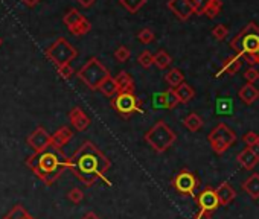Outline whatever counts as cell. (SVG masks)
I'll use <instances>...</instances> for the list:
<instances>
[{
  "label": "cell",
  "instance_id": "1",
  "mask_svg": "<svg viewBox=\"0 0 259 219\" xmlns=\"http://www.w3.org/2000/svg\"><path fill=\"white\" fill-rule=\"evenodd\" d=\"M110 168L111 163L106 154L89 140L84 142L69 158V169L87 187L95 186L99 180L109 182L106 180V174L110 171Z\"/></svg>",
  "mask_w": 259,
  "mask_h": 219
},
{
  "label": "cell",
  "instance_id": "2",
  "mask_svg": "<svg viewBox=\"0 0 259 219\" xmlns=\"http://www.w3.org/2000/svg\"><path fill=\"white\" fill-rule=\"evenodd\" d=\"M26 164L46 186H52L64 174V171L69 169V158L61 148L50 145L44 151L28 157Z\"/></svg>",
  "mask_w": 259,
  "mask_h": 219
},
{
  "label": "cell",
  "instance_id": "3",
  "mask_svg": "<svg viewBox=\"0 0 259 219\" xmlns=\"http://www.w3.org/2000/svg\"><path fill=\"white\" fill-rule=\"evenodd\" d=\"M144 140L155 152H166L176 143L177 134L166 125L165 120H159L145 133Z\"/></svg>",
  "mask_w": 259,
  "mask_h": 219
},
{
  "label": "cell",
  "instance_id": "4",
  "mask_svg": "<svg viewBox=\"0 0 259 219\" xmlns=\"http://www.w3.org/2000/svg\"><path fill=\"white\" fill-rule=\"evenodd\" d=\"M230 47L239 57H244L247 53H258L259 52V26L250 22L243 31L233 36L230 41Z\"/></svg>",
  "mask_w": 259,
  "mask_h": 219
},
{
  "label": "cell",
  "instance_id": "5",
  "mask_svg": "<svg viewBox=\"0 0 259 219\" xmlns=\"http://www.w3.org/2000/svg\"><path fill=\"white\" fill-rule=\"evenodd\" d=\"M76 76L90 90H99L101 84L110 76V73L106 66L93 57L78 70Z\"/></svg>",
  "mask_w": 259,
  "mask_h": 219
},
{
  "label": "cell",
  "instance_id": "6",
  "mask_svg": "<svg viewBox=\"0 0 259 219\" xmlns=\"http://www.w3.org/2000/svg\"><path fill=\"white\" fill-rule=\"evenodd\" d=\"M207 140H209L214 152L221 155L224 152H227L236 143V134L226 123H218L209 133V136H207Z\"/></svg>",
  "mask_w": 259,
  "mask_h": 219
},
{
  "label": "cell",
  "instance_id": "7",
  "mask_svg": "<svg viewBox=\"0 0 259 219\" xmlns=\"http://www.w3.org/2000/svg\"><path fill=\"white\" fill-rule=\"evenodd\" d=\"M76 55H78L76 49L71 43H69L66 38H58L55 43H52L46 49L47 60L54 63L57 67L71 64V61H74L76 58Z\"/></svg>",
  "mask_w": 259,
  "mask_h": 219
},
{
  "label": "cell",
  "instance_id": "8",
  "mask_svg": "<svg viewBox=\"0 0 259 219\" xmlns=\"http://www.w3.org/2000/svg\"><path fill=\"white\" fill-rule=\"evenodd\" d=\"M110 104L114 111L125 119H128L134 113H141L144 105L142 99H139L131 91H119L114 98H111Z\"/></svg>",
  "mask_w": 259,
  "mask_h": 219
},
{
  "label": "cell",
  "instance_id": "9",
  "mask_svg": "<svg viewBox=\"0 0 259 219\" xmlns=\"http://www.w3.org/2000/svg\"><path fill=\"white\" fill-rule=\"evenodd\" d=\"M171 184L183 196H194L197 187L200 186V181H198L197 175H194L191 171L182 169L174 178H172Z\"/></svg>",
  "mask_w": 259,
  "mask_h": 219
},
{
  "label": "cell",
  "instance_id": "10",
  "mask_svg": "<svg viewBox=\"0 0 259 219\" xmlns=\"http://www.w3.org/2000/svg\"><path fill=\"white\" fill-rule=\"evenodd\" d=\"M26 143L29 148H32L36 152H41L52 145V134H49L43 126H37L36 130L28 136Z\"/></svg>",
  "mask_w": 259,
  "mask_h": 219
},
{
  "label": "cell",
  "instance_id": "11",
  "mask_svg": "<svg viewBox=\"0 0 259 219\" xmlns=\"http://www.w3.org/2000/svg\"><path fill=\"white\" fill-rule=\"evenodd\" d=\"M195 203L198 204V207L201 210H209V212H215L221 204L217 195V189L214 187H204L197 196H195Z\"/></svg>",
  "mask_w": 259,
  "mask_h": 219
},
{
  "label": "cell",
  "instance_id": "12",
  "mask_svg": "<svg viewBox=\"0 0 259 219\" xmlns=\"http://www.w3.org/2000/svg\"><path fill=\"white\" fill-rule=\"evenodd\" d=\"M168 8L174 12L180 20H187L192 14H195L191 0H169Z\"/></svg>",
  "mask_w": 259,
  "mask_h": 219
},
{
  "label": "cell",
  "instance_id": "13",
  "mask_svg": "<svg viewBox=\"0 0 259 219\" xmlns=\"http://www.w3.org/2000/svg\"><path fill=\"white\" fill-rule=\"evenodd\" d=\"M69 120L76 131H85L90 125V117L85 114L79 107H75L69 113Z\"/></svg>",
  "mask_w": 259,
  "mask_h": 219
},
{
  "label": "cell",
  "instance_id": "14",
  "mask_svg": "<svg viewBox=\"0 0 259 219\" xmlns=\"http://www.w3.org/2000/svg\"><path fill=\"white\" fill-rule=\"evenodd\" d=\"M236 160L244 169L252 171L256 164L259 163V154L253 148H249V146H246V148L236 155Z\"/></svg>",
  "mask_w": 259,
  "mask_h": 219
},
{
  "label": "cell",
  "instance_id": "15",
  "mask_svg": "<svg viewBox=\"0 0 259 219\" xmlns=\"http://www.w3.org/2000/svg\"><path fill=\"white\" fill-rule=\"evenodd\" d=\"M74 139V131L69 126H61L52 134V145L57 146V148H63L69 142Z\"/></svg>",
  "mask_w": 259,
  "mask_h": 219
},
{
  "label": "cell",
  "instance_id": "16",
  "mask_svg": "<svg viewBox=\"0 0 259 219\" xmlns=\"http://www.w3.org/2000/svg\"><path fill=\"white\" fill-rule=\"evenodd\" d=\"M241 66H243V61H241L239 55H232V57H227L222 63V67L220 70V73L217 76H220L221 73H226L229 76H233L235 73H238L241 70Z\"/></svg>",
  "mask_w": 259,
  "mask_h": 219
},
{
  "label": "cell",
  "instance_id": "17",
  "mask_svg": "<svg viewBox=\"0 0 259 219\" xmlns=\"http://www.w3.org/2000/svg\"><path fill=\"white\" fill-rule=\"evenodd\" d=\"M238 98L243 101L246 105H252V104H255L259 99V90L253 84H249L247 82L246 85H243V87L239 88Z\"/></svg>",
  "mask_w": 259,
  "mask_h": 219
},
{
  "label": "cell",
  "instance_id": "18",
  "mask_svg": "<svg viewBox=\"0 0 259 219\" xmlns=\"http://www.w3.org/2000/svg\"><path fill=\"white\" fill-rule=\"evenodd\" d=\"M217 195H218L221 206H229L232 201L236 198V192L229 184V182H221V184L217 187Z\"/></svg>",
  "mask_w": 259,
  "mask_h": 219
},
{
  "label": "cell",
  "instance_id": "19",
  "mask_svg": "<svg viewBox=\"0 0 259 219\" xmlns=\"http://www.w3.org/2000/svg\"><path fill=\"white\" fill-rule=\"evenodd\" d=\"M243 190L252 198V199H259V174H252L243 184H241Z\"/></svg>",
  "mask_w": 259,
  "mask_h": 219
},
{
  "label": "cell",
  "instance_id": "20",
  "mask_svg": "<svg viewBox=\"0 0 259 219\" xmlns=\"http://www.w3.org/2000/svg\"><path fill=\"white\" fill-rule=\"evenodd\" d=\"M159 99H160V105H162L163 108H166V110H172V108H176V107L180 104L179 96H177V93H176V88H168V90H165L163 93L159 96Z\"/></svg>",
  "mask_w": 259,
  "mask_h": 219
},
{
  "label": "cell",
  "instance_id": "21",
  "mask_svg": "<svg viewBox=\"0 0 259 219\" xmlns=\"http://www.w3.org/2000/svg\"><path fill=\"white\" fill-rule=\"evenodd\" d=\"M116 82H117V87H119V91H131L134 93V82H133V78L130 76L128 72H119L117 75L114 76Z\"/></svg>",
  "mask_w": 259,
  "mask_h": 219
},
{
  "label": "cell",
  "instance_id": "22",
  "mask_svg": "<svg viewBox=\"0 0 259 219\" xmlns=\"http://www.w3.org/2000/svg\"><path fill=\"white\" fill-rule=\"evenodd\" d=\"M203 125H204L203 117L200 114H197V113H191L189 116H186L185 120H183V126L186 128V130L191 131V133L200 131L201 128H203Z\"/></svg>",
  "mask_w": 259,
  "mask_h": 219
},
{
  "label": "cell",
  "instance_id": "23",
  "mask_svg": "<svg viewBox=\"0 0 259 219\" xmlns=\"http://www.w3.org/2000/svg\"><path fill=\"white\" fill-rule=\"evenodd\" d=\"M165 82L169 85V88H177L180 84L185 82V75L182 73L180 69H171L165 75Z\"/></svg>",
  "mask_w": 259,
  "mask_h": 219
},
{
  "label": "cell",
  "instance_id": "24",
  "mask_svg": "<svg viewBox=\"0 0 259 219\" xmlns=\"http://www.w3.org/2000/svg\"><path fill=\"white\" fill-rule=\"evenodd\" d=\"M176 93L179 96L180 104H189V102L194 99V96H195V90L191 85H189V84L183 82V84H180L176 88Z\"/></svg>",
  "mask_w": 259,
  "mask_h": 219
},
{
  "label": "cell",
  "instance_id": "25",
  "mask_svg": "<svg viewBox=\"0 0 259 219\" xmlns=\"http://www.w3.org/2000/svg\"><path fill=\"white\" fill-rule=\"evenodd\" d=\"M99 91L107 98H114L117 93H119V87H117V82L113 76H109L106 81H104L99 87Z\"/></svg>",
  "mask_w": 259,
  "mask_h": 219
},
{
  "label": "cell",
  "instance_id": "26",
  "mask_svg": "<svg viewBox=\"0 0 259 219\" xmlns=\"http://www.w3.org/2000/svg\"><path fill=\"white\" fill-rule=\"evenodd\" d=\"M84 18H85V17H84L78 9L72 8V9H69V11L66 12V15L63 17V22H64V25H66L67 29H69V28L75 26L76 23H79L81 20H84Z\"/></svg>",
  "mask_w": 259,
  "mask_h": 219
},
{
  "label": "cell",
  "instance_id": "27",
  "mask_svg": "<svg viewBox=\"0 0 259 219\" xmlns=\"http://www.w3.org/2000/svg\"><path fill=\"white\" fill-rule=\"evenodd\" d=\"M172 63V58L169 57V53L166 50H159L157 53H154V66L160 69V70H165L171 66Z\"/></svg>",
  "mask_w": 259,
  "mask_h": 219
},
{
  "label": "cell",
  "instance_id": "28",
  "mask_svg": "<svg viewBox=\"0 0 259 219\" xmlns=\"http://www.w3.org/2000/svg\"><path fill=\"white\" fill-rule=\"evenodd\" d=\"M90 29H92L90 22L87 20V18H84V20H81V22L76 23L75 26L69 28V32L74 34V35H76V36H81V35H85L87 32H90Z\"/></svg>",
  "mask_w": 259,
  "mask_h": 219
},
{
  "label": "cell",
  "instance_id": "29",
  "mask_svg": "<svg viewBox=\"0 0 259 219\" xmlns=\"http://www.w3.org/2000/svg\"><path fill=\"white\" fill-rule=\"evenodd\" d=\"M3 219H36V218H32L26 210H25V207L23 206H15Z\"/></svg>",
  "mask_w": 259,
  "mask_h": 219
},
{
  "label": "cell",
  "instance_id": "30",
  "mask_svg": "<svg viewBox=\"0 0 259 219\" xmlns=\"http://www.w3.org/2000/svg\"><path fill=\"white\" fill-rule=\"evenodd\" d=\"M119 2H120V5H122L128 12L136 14L137 11H139L147 3V0H119Z\"/></svg>",
  "mask_w": 259,
  "mask_h": 219
},
{
  "label": "cell",
  "instance_id": "31",
  "mask_svg": "<svg viewBox=\"0 0 259 219\" xmlns=\"http://www.w3.org/2000/svg\"><path fill=\"white\" fill-rule=\"evenodd\" d=\"M221 8H222L221 0H211L209 5H207V8H206V11H204V15L209 17V18H215L221 12Z\"/></svg>",
  "mask_w": 259,
  "mask_h": 219
},
{
  "label": "cell",
  "instance_id": "32",
  "mask_svg": "<svg viewBox=\"0 0 259 219\" xmlns=\"http://www.w3.org/2000/svg\"><path fill=\"white\" fill-rule=\"evenodd\" d=\"M131 58V50L127 46H120L114 52V60L117 63H127Z\"/></svg>",
  "mask_w": 259,
  "mask_h": 219
},
{
  "label": "cell",
  "instance_id": "33",
  "mask_svg": "<svg viewBox=\"0 0 259 219\" xmlns=\"http://www.w3.org/2000/svg\"><path fill=\"white\" fill-rule=\"evenodd\" d=\"M137 61H139V64L144 67V69H149L151 66H154V55L149 52V50H144L139 58H137Z\"/></svg>",
  "mask_w": 259,
  "mask_h": 219
},
{
  "label": "cell",
  "instance_id": "34",
  "mask_svg": "<svg viewBox=\"0 0 259 219\" xmlns=\"http://www.w3.org/2000/svg\"><path fill=\"white\" fill-rule=\"evenodd\" d=\"M137 40H139L142 44H149V43H152L155 40V35H154V32L151 29L145 28V29H142L139 34H137Z\"/></svg>",
  "mask_w": 259,
  "mask_h": 219
},
{
  "label": "cell",
  "instance_id": "35",
  "mask_svg": "<svg viewBox=\"0 0 259 219\" xmlns=\"http://www.w3.org/2000/svg\"><path fill=\"white\" fill-rule=\"evenodd\" d=\"M67 199L71 201V203H74V204H79L81 201L84 199V192H82L79 187H74V189L69 190Z\"/></svg>",
  "mask_w": 259,
  "mask_h": 219
},
{
  "label": "cell",
  "instance_id": "36",
  "mask_svg": "<svg viewBox=\"0 0 259 219\" xmlns=\"http://www.w3.org/2000/svg\"><path fill=\"white\" fill-rule=\"evenodd\" d=\"M212 35L215 36V40L221 41V40H224L229 35V29H227V26H224V25H217L212 29Z\"/></svg>",
  "mask_w": 259,
  "mask_h": 219
},
{
  "label": "cell",
  "instance_id": "37",
  "mask_svg": "<svg viewBox=\"0 0 259 219\" xmlns=\"http://www.w3.org/2000/svg\"><path fill=\"white\" fill-rule=\"evenodd\" d=\"M192 2V6H194V11L197 15H204V11L207 8V5H209L211 0H191Z\"/></svg>",
  "mask_w": 259,
  "mask_h": 219
},
{
  "label": "cell",
  "instance_id": "38",
  "mask_svg": "<svg viewBox=\"0 0 259 219\" xmlns=\"http://www.w3.org/2000/svg\"><path fill=\"white\" fill-rule=\"evenodd\" d=\"M244 79L249 82V84H255L258 79H259V70L256 67H249L246 72H244Z\"/></svg>",
  "mask_w": 259,
  "mask_h": 219
},
{
  "label": "cell",
  "instance_id": "39",
  "mask_svg": "<svg viewBox=\"0 0 259 219\" xmlns=\"http://www.w3.org/2000/svg\"><path fill=\"white\" fill-rule=\"evenodd\" d=\"M57 70H58V75H60L63 79H71V78H72V75L75 73L71 64L60 66V67H57Z\"/></svg>",
  "mask_w": 259,
  "mask_h": 219
},
{
  "label": "cell",
  "instance_id": "40",
  "mask_svg": "<svg viewBox=\"0 0 259 219\" xmlns=\"http://www.w3.org/2000/svg\"><path fill=\"white\" fill-rule=\"evenodd\" d=\"M243 142L249 146V148H253V146H256V143H258V134L253 131H249L243 136Z\"/></svg>",
  "mask_w": 259,
  "mask_h": 219
},
{
  "label": "cell",
  "instance_id": "41",
  "mask_svg": "<svg viewBox=\"0 0 259 219\" xmlns=\"http://www.w3.org/2000/svg\"><path fill=\"white\" fill-rule=\"evenodd\" d=\"M241 58H244V61H246L250 67H255L256 64H259L258 53H247V55H244V57H241Z\"/></svg>",
  "mask_w": 259,
  "mask_h": 219
},
{
  "label": "cell",
  "instance_id": "42",
  "mask_svg": "<svg viewBox=\"0 0 259 219\" xmlns=\"http://www.w3.org/2000/svg\"><path fill=\"white\" fill-rule=\"evenodd\" d=\"M212 213L214 212H209V210H198L194 216V219H212Z\"/></svg>",
  "mask_w": 259,
  "mask_h": 219
},
{
  "label": "cell",
  "instance_id": "43",
  "mask_svg": "<svg viewBox=\"0 0 259 219\" xmlns=\"http://www.w3.org/2000/svg\"><path fill=\"white\" fill-rule=\"evenodd\" d=\"M78 3H79L82 8H90V6L95 3V0H78Z\"/></svg>",
  "mask_w": 259,
  "mask_h": 219
},
{
  "label": "cell",
  "instance_id": "44",
  "mask_svg": "<svg viewBox=\"0 0 259 219\" xmlns=\"http://www.w3.org/2000/svg\"><path fill=\"white\" fill-rule=\"evenodd\" d=\"M81 219H99V216L95 212H87Z\"/></svg>",
  "mask_w": 259,
  "mask_h": 219
},
{
  "label": "cell",
  "instance_id": "45",
  "mask_svg": "<svg viewBox=\"0 0 259 219\" xmlns=\"http://www.w3.org/2000/svg\"><path fill=\"white\" fill-rule=\"evenodd\" d=\"M22 2L26 5V6H29V8H32V6H36L38 2H40V0H22Z\"/></svg>",
  "mask_w": 259,
  "mask_h": 219
},
{
  "label": "cell",
  "instance_id": "46",
  "mask_svg": "<svg viewBox=\"0 0 259 219\" xmlns=\"http://www.w3.org/2000/svg\"><path fill=\"white\" fill-rule=\"evenodd\" d=\"M2 43H3V40H2V36H0V46H2Z\"/></svg>",
  "mask_w": 259,
  "mask_h": 219
},
{
  "label": "cell",
  "instance_id": "47",
  "mask_svg": "<svg viewBox=\"0 0 259 219\" xmlns=\"http://www.w3.org/2000/svg\"><path fill=\"white\" fill-rule=\"evenodd\" d=\"M256 146H258V148H259V136H258V143H256Z\"/></svg>",
  "mask_w": 259,
  "mask_h": 219
},
{
  "label": "cell",
  "instance_id": "48",
  "mask_svg": "<svg viewBox=\"0 0 259 219\" xmlns=\"http://www.w3.org/2000/svg\"><path fill=\"white\" fill-rule=\"evenodd\" d=\"M258 58H259V52H258Z\"/></svg>",
  "mask_w": 259,
  "mask_h": 219
}]
</instances>
